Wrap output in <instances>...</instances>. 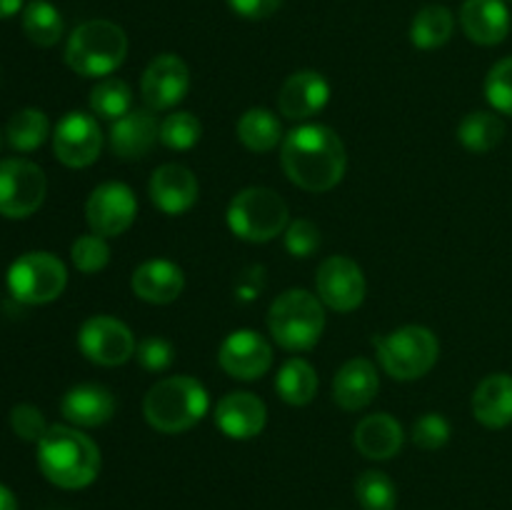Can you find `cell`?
Masks as SVG:
<instances>
[{
    "label": "cell",
    "mask_w": 512,
    "mask_h": 510,
    "mask_svg": "<svg viewBox=\"0 0 512 510\" xmlns=\"http://www.w3.org/2000/svg\"><path fill=\"white\" fill-rule=\"evenodd\" d=\"M268 423V408L258 395L248 390H233L223 395L215 408V425L230 440H250L263 433Z\"/></svg>",
    "instance_id": "obj_17"
},
{
    "label": "cell",
    "mask_w": 512,
    "mask_h": 510,
    "mask_svg": "<svg viewBox=\"0 0 512 510\" xmlns=\"http://www.w3.org/2000/svg\"><path fill=\"white\" fill-rule=\"evenodd\" d=\"M8 290L25 305H45L60 298L68 285V268L63 260L45 250H30L8 268Z\"/></svg>",
    "instance_id": "obj_8"
},
{
    "label": "cell",
    "mask_w": 512,
    "mask_h": 510,
    "mask_svg": "<svg viewBox=\"0 0 512 510\" xmlns=\"http://www.w3.org/2000/svg\"><path fill=\"white\" fill-rule=\"evenodd\" d=\"M158 140L160 123L150 108H133L110 125V153L120 160L145 158Z\"/></svg>",
    "instance_id": "obj_16"
},
{
    "label": "cell",
    "mask_w": 512,
    "mask_h": 510,
    "mask_svg": "<svg viewBox=\"0 0 512 510\" xmlns=\"http://www.w3.org/2000/svg\"><path fill=\"white\" fill-rule=\"evenodd\" d=\"M450 433H453V430H450V423L445 415L425 413L413 423V433H410V438H413V443L418 445V448L438 450L448 443Z\"/></svg>",
    "instance_id": "obj_37"
},
{
    "label": "cell",
    "mask_w": 512,
    "mask_h": 510,
    "mask_svg": "<svg viewBox=\"0 0 512 510\" xmlns=\"http://www.w3.org/2000/svg\"><path fill=\"white\" fill-rule=\"evenodd\" d=\"M505 3H508V0H505Z\"/></svg>",
    "instance_id": "obj_45"
},
{
    "label": "cell",
    "mask_w": 512,
    "mask_h": 510,
    "mask_svg": "<svg viewBox=\"0 0 512 510\" xmlns=\"http://www.w3.org/2000/svg\"><path fill=\"white\" fill-rule=\"evenodd\" d=\"M315 290L320 303L328 305L335 313H353L360 308L368 293L363 268L348 255H330L318 265L315 273Z\"/></svg>",
    "instance_id": "obj_11"
},
{
    "label": "cell",
    "mask_w": 512,
    "mask_h": 510,
    "mask_svg": "<svg viewBox=\"0 0 512 510\" xmlns=\"http://www.w3.org/2000/svg\"><path fill=\"white\" fill-rule=\"evenodd\" d=\"M63 15L48 0H33L23 8V33L38 48H53L63 38Z\"/></svg>",
    "instance_id": "obj_30"
},
{
    "label": "cell",
    "mask_w": 512,
    "mask_h": 510,
    "mask_svg": "<svg viewBox=\"0 0 512 510\" xmlns=\"http://www.w3.org/2000/svg\"><path fill=\"white\" fill-rule=\"evenodd\" d=\"M380 390L378 368L368 358H353L335 373L333 400L348 413L368 408Z\"/></svg>",
    "instance_id": "obj_23"
},
{
    "label": "cell",
    "mask_w": 512,
    "mask_h": 510,
    "mask_svg": "<svg viewBox=\"0 0 512 510\" xmlns=\"http://www.w3.org/2000/svg\"><path fill=\"white\" fill-rule=\"evenodd\" d=\"M275 390L288 405H308L318 393V373L305 358H290L275 375Z\"/></svg>",
    "instance_id": "obj_29"
},
{
    "label": "cell",
    "mask_w": 512,
    "mask_h": 510,
    "mask_svg": "<svg viewBox=\"0 0 512 510\" xmlns=\"http://www.w3.org/2000/svg\"><path fill=\"white\" fill-rule=\"evenodd\" d=\"M25 8V0H0V20L13 18Z\"/></svg>",
    "instance_id": "obj_42"
},
{
    "label": "cell",
    "mask_w": 512,
    "mask_h": 510,
    "mask_svg": "<svg viewBox=\"0 0 512 510\" xmlns=\"http://www.w3.org/2000/svg\"><path fill=\"white\" fill-rule=\"evenodd\" d=\"M378 360L395 380H418L433 370L440 358L438 335L425 325H403L393 333L373 338Z\"/></svg>",
    "instance_id": "obj_6"
},
{
    "label": "cell",
    "mask_w": 512,
    "mask_h": 510,
    "mask_svg": "<svg viewBox=\"0 0 512 510\" xmlns=\"http://www.w3.org/2000/svg\"><path fill=\"white\" fill-rule=\"evenodd\" d=\"M353 443L365 458L370 460H390L400 453L405 443L403 425L390 413L365 415L358 423L353 435Z\"/></svg>",
    "instance_id": "obj_25"
},
{
    "label": "cell",
    "mask_w": 512,
    "mask_h": 510,
    "mask_svg": "<svg viewBox=\"0 0 512 510\" xmlns=\"http://www.w3.org/2000/svg\"><path fill=\"white\" fill-rule=\"evenodd\" d=\"M455 30V15L445 5H425L410 23V43L418 50L443 48Z\"/></svg>",
    "instance_id": "obj_27"
},
{
    "label": "cell",
    "mask_w": 512,
    "mask_h": 510,
    "mask_svg": "<svg viewBox=\"0 0 512 510\" xmlns=\"http://www.w3.org/2000/svg\"><path fill=\"white\" fill-rule=\"evenodd\" d=\"M0 145H3V133H0Z\"/></svg>",
    "instance_id": "obj_44"
},
{
    "label": "cell",
    "mask_w": 512,
    "mask_h": 510,
    "mask_svg": "<svg viewBox=\"0 0 512 510\" xmlns=\"http://www.w3.org/2000/svg\"><path fill=\"white\" fill-rule=\"evenodd\" d=\"M50 135V120L43 110L38 108H23L13 113V118L5 125V138L8 145L18 153H30L38 150L40 145L48 140Z\"/></svg>",
    "instance_id": "obj_31"
},
{
    "label": "cell",
    "mask_w": 512,
    "mask_h": 510,
    "mask_svg": "<svg viewBox=\"0 0 512 510\" xmlns=\"http://www.w3.org/2000/svg\"><path fill=\"white\" fill-rule=\"evenodd\" d=\"M238 140L253 153H270L283 143V125L268 108H250L238 120Z\"/></svg>",
    "instance_id": "obj_26"
},
{
    "label": "cell",
    "mask_w": 512,
    "mask_h": 510,
    "mask_svg": "<svg viewBox=\"0 0 512 510\" xmlns=\"http://www.w3.org/2000/svg\"><path fill=\"white\" fill-rule=\"evenodd\" d=\"M210 395L200 380L190 375H170L145 393L143 415L150 428L178 435L195 428L208 415Z\"/></svg>",
    "instance_id": "obj_3"
},
{
    "label": "cell",
    "mask_w": 512,
    "mask_h": 510,
    "mask_svg": "<svg viewBox=\"0 0 512 510\" xmlns=\"http://www.w3.org/2000/svg\"><path fill=\"white\" fill-rule=\"evenodd\" d=\"M113 390L100 383L73 385L60 400V413L75 428H98L115 415Z\"/></svg>",
    "instance_id": "obj_20"
},
{
    "label": "cell",
    "mask_w": 512,
    "mask_h": 510,
    "mask_svg": "<svg viewBox=\"0 0 512 510\" xmlns=\"http://www.w3.org/2000/svg\"><path fill=\"white\" fill-rule=\"evenodd\" d=\"M38 468L58 488H88L100 473V448L83 430L50 425L38 443Z\"/></svg>",
    "instance_id": "obj_2"
},
{
    "label": "cell",
    "mask_w": 512,
    "mask_h": 510,
    "mask_svg": "<svg viewBox=\"0 0 512 510\" xmlns=\"http://www.w3.org/2000/svg\"><path fill=\"white\" fill-rule=\"evenodd\" d=\"M280 163L293 185L308 193H328L343 180L348 153L333 128L305 123L290 130L280 143Z\"/></svg>",
    "instance_id": "obj_1"
},
{
    "label": "cell",
    "mask_w": 512,
    "mask_h": 510,
    "mask_svg": "<svg viewBox=\"0 0 512 510\" xmlns=\"http://www.w3.org/2000/svg\"><path fill=\"white\" fill-rule=\"evenodd\" d=\"M288 223V203L263 185L243 188L228 205V228L248 243H268L283 235Z\"/></svg>",
    "instance_id": "obj_7"
},
{
    "label": "cell",
    "mask_w": 512,
    "mask_h": 510,
    "mask_svg": "<svg viewBox=\"0 0 512 510\" xmlns=\"http://www.w3.org/2000/svg\"><path fill=\"white\" fill-rule=\"evenodd\" d=\"M90 110L103 120H118L133 110V90L120 78H103L90 90Z\"/></svg>",
    "instance_id": "obj_32"
},
{
    "label": "cell",
    "mask_w": 512,
    "mask_h": 510,
    "mask_svg": "<svg viewBox=\"0 0 512 510\" xmlns=\"http://www.w3.org/2000/svg\"><path fill=\"white\" fill-rule=\"evenodd\" d=\"M78 348L90 363L115 368V365L128 363L135 355V335L123 320L113 315H93L80 325Z\"/></svg>",
    "instance_id": "obj_10"
},
{
    "label": "cell",
    "mask_w": 512,
    "mask_h": 510,
    "mask_svg": "<svg viewBox=\"0 0 512 510\" xmlns=\"http://www.w3.org/2000/svg\"><path fill=\"white\" fill-rule=\"evenodd\" d=\"M70 260H73V265L80 270V273L85 275L100 273V270L110 263L108 238L95 233L80 235V238H75L73 248H70Z\"/></svg>",
    "instance_id": "obj_35"
},
{
    "label": "cell",
    "mask_w": 512,
    "mask_h": 510,
    "mask_svg": "<svg viewBox=\"0 0 512 510\" xmlns=\"http://www.w3.org/2000/svg\"><path fill=\"white\" fill-rule=\"evenodd\" d=\"M48 193V178L33 160H0V215L23 220L43 205Z\"/></svg>",
    "instance_id": "obj_9"
},
{
    "label": "cell",
    "mask_w": 512,
    "mask_h": 510,
    "mask_svg": "<svg viewBox=\"0 0 512 510\" xmlns=\"http://www.w3.org/2000/svg\"><path fill=\"white\" fill-rule=\"evenodd\" d=\"M130 288L140 300L153 305H168L183 295L185 273L178 263L165 258H153L133 270Z\"/></svg>",
    "instance_id": "obj_21"
},
{
    "label": "cell",
    "mask_w": 512,
    "mask_h": 510,
    "mask_svg": "<svg viewBox=\"0 0 512 510\" xmlns=\"http://www.w3.org/2000/svg\"><path fill=\"white\" fill-rule=\"evenodd\" d=\"M128 55V35L113 20H85L70 33L65 63L83 78H108Z\"/></svg>",
    "instance_id": "obj_4"
},
{
    "label": "cell",
    "mask_w": 512,
    "mask_h": 510,
    "mask_svg": "<svg viewBox=\"0 0 512 510\" xmlns=\"http://www.w3.org/2000/svg\"><path fill=\"white\" fill-rule=\"evenodd\" d=\"M203 125L188 110H175L160 120V143L170 150H190L198 145Z\"/></svg>",
    "instance_id": "obj_34"
},
{
    "label": "cell",
    "mask_w": 512,
    "mask_h": 510,
    "mask_svg": "<svg viewBox=\"0 0 512 510\" xmlns=\"http://www.w3.org/2000/svg\"><path fill=\"white\" fill-rule=\"evenodd\" d=\"M148 193L160 213L183 215L198 203L200 185L190 168L180 163H165L150 178Z\"/></svg>",
    "instance_id": "obj_18"
},
{
    "label": "cell",
    "mask_w": 512,
    "mask_h": 510,
    "mask_svg": "<svg viewBox=\"0 0 512 510\" xmlns=\"http://www.w3.org/2000/svg\"><path fill=\"white\" fill-rule=\"evenodd\" d=\"M218 363L230 378L245 380V383L260 380L273 368V345L250 328L233 330L220 343Z\"/></svg>",
    "instance_id": "obj_15"
},
{
    "label": "cell",
    "mask_w": 512,
    "mask_h": 510,
    "mask_svg": "<svg viewBox=\"0 0 512 510\" xmlns=\"http://www.w3.org/2000/svg\"><path fill=\"white\" fill-rule=\"evenodd\" d=\"M505 138V123L493 110H473L458 125V140L470 153H490Z\"/></svg>",
    "instance_id": "obj_28"
},
{
    "label": "cell",
    "mask_w": 512,
    "mask_h": 510,
    "mask_svg": "<svg viewBox=\"0 0 512 510\" xmlns=\"http://www.w3.org/2000/svg\"><path fill=\"white\" fill-rule=\"evenodd\" d=\"M0 510H18V500H15L13 490L3 483H0Z\"/></svg>",
    "instance_id": "obj_43"
},
{
    "label": "cell",
    "mask_w": 512,
    "mask_h": 510,
    "mask_svg": "<svg viewBox=\"0 0 512 510\" xmlns=\"http://www.w3.org/2000/svg\"><path fill=\"white\" fill-rule=\"evenodd\" d=\"M485 98L495 113L512 115V55L498 60L485 78Z\"/></svg>",
    "instance_id": "obj_36"
},
{
    "label": "cell",
    "mask_w": 512,
    "mask_h": 510,
    "mask_svg": "<svg viewBox=\"0 0 512 510\" xmlns=\"http://www.w3.org/2000/svg\"><path fill=\"white\" fill-rule=\"evenodd\" d=\"M510 8L505 0H465L460 8V28L473 43L498 45L510 33Z\"/></svg>",
    "instance_id": "obj_22"
},
{
    "label": "cell",
    "mask_w": 512,
    "mask_h": 510,
    "mask_svg": "<svg viewBox=\"0 0 512 510\" xmlns=\"http://www.w3.org/2000/svg\"><path fill=\"white\" fill-rule=\"evenodd\" d=\"M473 415L480 425L500 430L512 425V375L493 373L473 393Z\"/></svg>",
    "instance_id": "obj_24"
},
{
    "label": "cell",
    "mask_w": 512,
    "mask_h": 510,
    "mask_svg": "<svg viewBox=\"0 0 512 510\" xmlns=\"http://www.w3.org/2000/svg\"><path fill=\"white\" fill-rule=\"evenodd\" d=\"M355 498L363 510H395L398 488L383 470H365L355 480Z\"/></svg>",
    "instance_id": "obj_33"
},
{
    "label": "cell",
    "mask_w": 512,
    "mask_h": 510,
    "mask_svg": "<svg viewBox=\"0 0 512 510\" xmlns=\"http://www.w3.org/2000/svg\"><path fill=\"white\" fill-rule=\"evenodd\" d=\"M190 90V68L180 55H155L140 78V95L153 113L173 110Z\"/></svg>",
    "instance_id": "obj_14"
},
{
    "label": "cell",
    "mask_w": 512,
    "mask_h": 510,
    "mask_svg": "<svg viewBox=\"0 0 512 510\" xmlns=\"http://www.w3.org/2000/svg\"><path fill=\"white\" fill-rule=\"evenodd\" d=\"M135 358L150 373H163V370H168L173 365L175 350L170 345V340L160 338V335H148L135 348Z\"/></svg>",
    "instance_id": "obj_40"
},
{
    "label": "cell",
    "mask_w": 512,
    "mask_h": 510,
    "mask_svg": "<svg viewBox=\"0 0 512 510\" xmlns=\"http://www.w3.org/2000/svg\"><path fill=\"white\" fill-rule=\"evenodd\" d=\"M283 238H285V250H288L293 258H310V255L320 248L318 225L310 223V220L305 218L290 220Z\"/></svg>",
    "instance_id": "obj_38"
},
{
    "label": "cell",
    "mask_w": 512,
    "mask_h": 510,
    "mask_svg": "<svg viewBox=\"0 0 512 510\" xmlns=\"http://www.w3.org/2000/svg\"><path fill=\"white\" fill-rule=\"evenodd\" d=\"M330 100V83L318 70H298L278 93V110L288 120H308L318 115Z\"/></svg>",
    "instance_id": "obj_19"
},
{
    "label": "cell",
    "mask_w": 512,
    "mask_h": 510,
    "mask_svg": "<svg viewBox=\"0 0 512 510\" xmlns=\"http://www.w3.org/2000/svg\"><path fill=\"white\" fill-rule=\"evenodd\" d=\"M10 428L18 435L20 440H28V443H40L45 433H48L50 425L45 423V415L40 413V408L30 403H20L10 410Z\"/></svg>",
    "instance_id": "obj_39"
},
{
    "label": "cell",
    "mask_w": 512,
    "mask_h": 510,
    "mask_svg": "<svg viewBox=\"0 0 512 510\" xmlns=\"http://www.w3.org/2000/svg\"><path fill=\"white\" fill-rule=\"evenodd\" d=\"M268 330L275 343L290 353L315 348L325 330V308L318 295L303 288H290L270 303Z\"/></svg>",
    "instance_id": "obj_5"
},
{
    "label": "cell",
    "mask_w": 512,
    "mask_h": 510,
    "mask_svg": "<svg viewBox=\"0 0 512 510\" xmlns=\"http://www.w3.org/2000/svg\"><path fill=\"white\" fill-rule=\"evenodd\" d=\"M285 0H228L230 10L245 20H265L283 8Z\"/></svg>",
    "instance_id": "obj_41"
},
{
    "label": "cell",
    "mask_w": 512,
    "mask_h": 510,
    "mask_svg": "<svg viewBox=\"0 0 512 510\" xmlns=\"http://www.w3.org/2000/svg\"><path fill=\"white\" fill-rule=\"evenodd\" d=\"M135 215H138V200H135L133 188L118 180L100 183L85 203V220L90 225V233L103 235V238H118L125 230H130Z\"/></svg>",
    "instance_id": "obj_12"
},
{
    "label": "cell",
    "mask_w": 512,
    "mask_h": 510,
    "mask_svg": "<svg viewBox=\"0 0 512 510\" xmlns=\"http://www.w3.org/2000/svg\"><path fill=\"white\" fill-rule=\"evenodd\" d=\"M103 130L98 118L83 110H70L53 130V153L65 168H88L100 158Z\"/></svg>",
    "instance_id": "obj_13"
}]
</instances>
